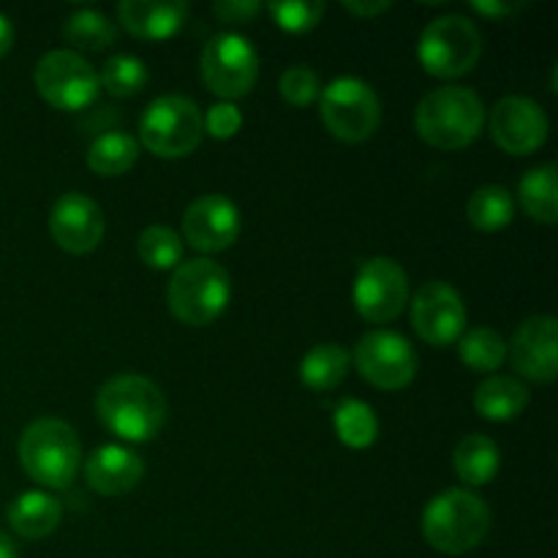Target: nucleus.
I'll return each instance as SVG.
<instances>
[{"label":"nucleus","instance_id":"obj_1","mask_svg":"<svg viewBox=\"0 0 558 558\" xmlns=\"http://www.w3.org/2000/svg\"><path fill=\"white\" fill-rule=\"evenodd\" d=\"M167 398L156 381L140 374H118L96 392V417L123 441H150L167 423Z\"/></svg>","mask_w":558,"mask_h":558},{"label":"nucleus","instance_id":"obj_2","mask_svg":"<svg viewBox=\"0 0 558 558\" xmlns=\"http://www.w3.org/2000/svg\"><path fill=\"white\" fill-rule=\"evenodd\" d=\"M420 140L436 150H461L480 136L485 125V104L472 87H436L414 112Z\"/></svg>","mask_w":558,"mask_h":558},{"label":"nucleus","instance_id":"obj_3","mask_svg":"<svg viewBox=\"0 0 558 558\" xmlns=\"http://www.w3.org/2000/svg\"><path fill=\"white\" fill-rule=\"evenodd\" d=\"M490 532V510L477 494L463 488L441 490L423 512V537L439 554L463 556L483 545Z\"/></svg>","mask_w":558,"mask_h":558},{"label":"nucleus","instance_id":"obj_4","mask_svg":"<svg viewBox=\"0 0 558 558\" xmlns=\"http://www.w3.org/2000/svg\"><path fill=\"white\" fill-rule=\"evenodd\" d=\"M16 452H20V463L27 477L44 488H69L80 472V436L58 417H41L27 425L22 430Z\"/></svg>","mask_w":558,"mask_h":558},{"label":"nucleus","instance_id":"obj_5","mask_svg":"<svg viewBox=\"0 0 558 558\" xmlns=\"http://www.w3.org/2000/svg\"><path fill=\"white\" fill-rule=\"evenodd\" d=\"M232 298L229 272L218 262L189 259L180 262L167 287V303L174 319L189 327H205L223 314Z\"/></svg>","mask_w":558,"mask_h":558},{"label":"nucleus","instance_id":"obj_6","mask_svg":"<svg viewBox=\"0 0 558 558\" xmlns=\"http://www.w3.org/2000/svg\"><path fill=\"white\" fill-rule=\"evenodd\" d=\"M205 118L185 96H161L140 118V142L158 158H183L199 147Z\"/></svg>","mask_w":558,"mask_h":558},{"label":"nucleus","instance_id":"obj_7","mask_svg":"<svg viewBox=\"0 0 558 558\" xmlns=\"http://www.w3.org/2000/svg\"><path fill=\"white\" fill-rule=\"evenodd\" d=\"M417 54L428 74L439 80H456L477 65L483 54V36L469 16H436L420 36Z\"/></svg>","mask_w":558,"mask_h":558},{"label":"nucleus","instance_id":"obj_8","mask_svg":"<svg viewBox=\"0 0 558 558\" xmlns=\"http://www.w3.org/2000/svg\"><path fill=\"white\" fill-rule=\"evenodd\" d=\"M319 114L336 140L365 142L381 123V104L374 87L357 76H338L319 93Z\"/></svg>","mask_w":558,"mask_h":558},{"label":"nucleus","instance_id":"obj_9","mask_svg":"<svg viewBox=\"0 0 558 558\" xmlns=\"http://www.w3.org/2000/svg\"><path fill=\"white\" fill-rule=\"evenodd\" d=\"M36 90L49 107L63 112H80L98 98L101 82L98 71L74 49H52L44 54L33 71Z\"/></svg>","mask_w":558,"mask_h":558},{"label":"nucleus","instance_id":"obj_10","mask_svg":"<svg viewBox=\"0 0 558 558\" xmlns=\"http://www.w3.org/2000/svg\"><path fill=\"white\" fill-rule=\"evenodd\" d=\"M202 80L218 98L245 96L259 80V54L240 33H218L202 49Z\"/></svg>","mask_w":558,"mask_h":558},{"label":"nucleus","instance_id":"obj_11","mask_svg":"<svg viewBox=\"0 0 558 558\" xmlns=\"http://www.w3.org/2000/svg\"><path fill=\"white\" fill-rule=\"evenodd\" d=\"M354 365L360 376L379 390H403L417 376V352L403 336L392 330H371L354 347Z\"/></svg>","mask_w":558,"mask_h":558},{"label":"nucleus","instance_id":"obj_12","mask_svg":"<svg viewBox=\"0 0 558 558\" xmlns=\"http://www.w3.org/2000/svg\"><path fill=\"white\" fill-rule=\"evenodd\" d=\"M409 300L407 270L390 256L363 262L354 278V308L365 322L385 325L403 314Z\"/></svg>","mask_w":558,"mask_h":558},{"label":"nucleus","instance_id":"obj_13","mask_svg":"<svg viewBox=\"0 0 558 558\" xmlns=\"http://www.w3.org/2000/svg\"><path fill=\"white\" fill-rule=\"evenodd\" d=\"M412 325L430 347H450L466 332V305L445 281H430L414 294Z\"/></svg>","mask_w":558,"mask_h":558},{"label":"nucleus","instance_id":"obj_14","mask_svg":"<svg viewBox=\"0 0 558 558\" xmlns=\"http://www.w3.org/2000/svg\"><path fill=\"white\" fill-rule=\"evenodd\" d=\"M548 114L526 96H505L490 112V136L510 156H532L548 140Z\"/></svg>","mask_w":558,"mask_h":558},{"label":"nucleus","instance_id":"obj_15","mask_svg":"<svg viewBox=\"0 0 558 558\" xmlns=\"http://www.w3.org/2000/svg\"><path fill=\"white\" fill-rule=\"evenodd\" d=\"M240 234V210L223 194H205L183 213V243L202 254H218L234 245Z\"/></svg>","mask_w":558,"mask_h":558},{"label":"nucleus","instance_id":"obj_16","mask_svg":"<svg viewBox=\"0 0 558 558\" xmlns=\"http://www.w3.org/2000/svg\"><path fill=\"white\" fill-rule=\"evenodd\" d=\"M510 363L523 379L548 385L558 374V322L554 316H532L512 336Z\"/></svg>","mask_w":558,"mask_h":558},{"label":"nucleus","instance_id":"obj_17","mask_svg":"<svg viewBox=\"0 0 558 558\" xmlns=\"http://www.w3.org/2000/svg\"><path fill=\"white\" fill-rule=\"evenodd\" d=\"M52 240L69 254H90L104 240V213L90 196L69 191L49 213Z\"/></svg>","mask_w":558,"mask_h":558},{"label":"nucleus","instance_id":"obj_18","mask_svg":"<svg viewBox=\"0 0 558 558\" xmlns=\"http://www.w3.org/2000/svg\"><path fill=\"white\" fill-rule=\"evenodd\" d=\"M145 461L131 447L104 445L85 461V480L98 496H123L140 485Z\"/></svg>","mask_w":558,"mask_h":558},{"label":"nucleus","instance_id":"obj_19","mask_svg":"<svg viewBox=\"0 0 558 558\" xmlns=\"http://www.w3.org/2000/svg\"><path fill=\"white\" fill-rule=\"evenodd\" d=\"M189 16V5L183 0H167V3H153V0H123L118 5V20L131 36L145 38V41H163L172 38L183 27Z\"/></svg>","mask_w":558,"mask_h":558},{"label":"nucleus","instance_id":"obj_20","mask_svg":"<svg viewBox=\"0 0 558 558\" xmlns=\"http://www.w3.org/2000/svg\"><path fill=\"white\" fill-rule=\"evenodd\" d=\"M60 518H63V507L44 490H27V494L16 496L9 507L11 529L25 539H41L52 534Z\"/></svg>","mask_w":558,"mask_h":558},{"label":"nucleus","instance_id":"obj_21","mask_svg":"<svg viewBox=\"0 0 558 558\" xmlns=\"http://www.w3.org/2000/svg\"><path fill=\"white\" fill-rule=\"evenodd\" d=\"M529 387L515 376H488L474 392V409L480 417L507 423L529 407Z\"/></svg>","mask_w":558,"mask_h":558},{"label":"nucleus","instance_id":"obj_22","mask_svg":"<svg viewBox=\"0 0 558 558\" xmlns=\"http://www.w3.org/2000/svg\"><path fill=\"white\" fill-rule=\"evenodd\" d=\"M499 447L490 436L485 434H472V436H463L458 441L456 452H452V466H456V474L461 477V483L472 485H488L490 480L499 474Z\"/></svg>","mask_w":558,"mask_h":558},{"label":"nucleus","instance_id":"obj_23","mask_svg":"<svg viewBox=\"0 0 558 558\" xmlns=\"http://www.w3.org/2000/svg\"><path fill=\"white\" fill-rule=\"evenodd\" d=\"M521 207L529 218L539 223H556L558 218V169L556 163H543L532 172L523 174L521 189H518Z\"/></svg>","mask_w":558,"mask_h":558},{"label":"nucleus","instance_id":"obj_24","mask_svg":"<svg viewBox=\"0 0 558 558\" xmlns=\"http://www.w3.org/2000/svg\"><path fill=\"white\" fill-rule=\"evenodd\" d=\"M349 365H352V357L347 349L338 343H319L300 363V379L311 390L327 392L347 379Z\"/></svg>","mask_w":558,"mask_h":558},{"label":"nucleus","instance_id":"obj_25","mask_svg":"<svg viewBox=\"0 0 558 558\" xmlns=\"http://www.w3.org/2000/svg\"><path fill=\"white\" fill-rule=\"evenodd\" d=\"M140 158V142L123 131H109L93 140L87 150V167L101 178H118L125 174Z\"/></svg>","mask_w":558,"mask_h":558},{"label":"nucleus","instance_id":"obj_26","mask_svg":"<svg viewBox=\"0 0 558 558\" xmlns=\"http://www.w3.org/2000/svg\"><path fill=\"white\" fill-rule=\"evenodd\" d=\"M515 216V199L505 185H483L469 196L466 218L480 232H499Z\"/></svg>","mask_w":558,"mask_h":558},{"label":"nucleus","instance_id":"obj_27","mask_svg":"<svg viewBox=\"0 0 558 558\" xmlns=\"http://www.w3.org/2000/svg\"><path fill=\"white\" fill-rule=\"evenodd\" d=\"M332 423H336L338 439L352 450H365L379 436V420H376L374 409L357 398H347V401L338 403Z\"/></svg>","mask_w":558,"mask_h":558},{"label":"nucleus","instance_id":"obj_28","mask_svg":"<svg viewBox=\"0 0 558 558\" xmlns=\"http://www.w3.org/2000/svg\"><path fill=\"white\" fill-rule=\"evenodd\" d=\"M65 41L74 44L76 49L85 52H101V49L112 47L118 38V27L109 20L104 11L96 9H80L65 20Z\"/></svg>","mask_w":558,"mask_h":558},{"label":"nucleus","instance_id":"obj_29","mask_svg":"<svg viewBox=\"0 0 558 558\" xmlns=\"http://www.w3.org/2000/svg\"><path fill=\"white\" fill-rule=\"evenodd\" d=\"M461 360L466 368L480 371V374H494L505 365L507 360V343L490 327H472L461 336Z\"/></svg>","mask_w":558,"mask_h":558},{"label":"nucleus","instance_id":"obj_30","mask_svg":"<svg viewBox=\"0 0 558 558\" xmlns=\"http://www.w3.org/2000/svg\"><path fill=\"white\" fill-rule=\"evenodd\" d=\"M183 238L169 227H147L136 240L140 259L153 270H174L183 262Z\"/></svg>","mask_w":558,"mask_h":558},{"label":"nucleus","instance_id":"obj_31","mask_svg":"<svg viewBox=\"0 0 558 558\" xmlns=\"http://www.w3.org/2000/svg\"><path fill=\"white\" fill-rule=\"evenodd\" d=\"M147 65L142 63L134 54H114L104 63L98 82L104 85V90L114 98H129L136 96L142 87L147 85Z\"/></svg>","mask_w":558,"mask_h":558},{"label":"nucleus","instance_id":"obj_32","mask_svg":"<svg viewBox=\"0 0 558 558\" xmlns=\"http://www.w3.org/2000/svg\"><path fill=\"white\" fill-rule=\"evenodd\" d=\"M265 9L270 11L272 22L287 33L314 31L325 14V3H319V0H314V3H303V0L300 3H267Z\"/></svg>","mask_w":558,"mask_h":558},{"label":"nucleus","instance_id":"obj_33","mask_svg":"<svg viewBox=\"0 0 558 558\" xmlns=\"http://www.w3.org/2000/svg\"><path fill=\"white\" fill-rule=\"evenodd\" d=\"M322 82L311 65H289L281 76V96L292 107H308L319 98Z\"/></svg>","mask_w":558,"mask_h":558},{"label":"nucleus","instance_id":"obj_34","mask_svg":"<svg viewBox=\"0 0 558 558\" xmlns=\"http://www.w3.org/2000/svg\"><path fill=\"white\" fill-rule=\"evenodd\" d=\"M240 129H243V114L232 101H221L210 107L205 118V131L213 140H232Z\"/></svg>","mask_w":558,"mask_h":558},{"label":"nucleus","instance_id":"obj_35","mask_svg":"<svg viewBox=\"0 0 558 558\" xmlns=\"http://www.w3.org/2000/svg\"><path fill=\"white\" fill-rule=\"evenodd\" d=\"M216 16L227 25H243V22L254 20L262 11V5L256 0H221V3L213 5Z\"/></svg>","mask_w":558,"mask_h":558},{"label":"nucleus","instance_id":"obj_36","mask_svg":"<svg viewBox=\"0 0 558 558\" xmlns=\"http://www.w3.org/2000/svg\"><path fill=\"white\" fill-rule=\"evenodd\" d=\"M469 5H472V9L477 11V14L494 16V20H501V16L515 14V11L521 9L523 3H501V0H474V3H469Z\"/></svg>","mask_w":558,"mask_h":558},{"label":"nucleus","instance_id":"obj_37","mask_svg":"<svg viewBox=\"0 0 558 558\" xmlns=\"http://www.w3.org/2000/svg\"><path fill=\"white\" fill-rule=\"evenodd\" d=\"M347 5V11H352L354 16H363V20H374V16L385 14V11L392 9V3H385V0H379V3H343Z\"/></svg>","mask_w":558,"mask_h":558},{"label":"nucleus","instance_id":"obj_38","mask_svg":"<svg viewBox=\"0 0 558 558\" xmlns=\"http://www.w3.org/2000/svg\"><path fill=\"white\" fill-rule=\"evenodd\" d=\"M11 44H14V27H11L9 16L0 14V58H3V54L9 52Z\"/></svg>","mask_w":558,"mask_h":558},{"label":"nucleus","instance_id":"obj_39","mask_svg":"<svg viewBox=\"0 0 558 558\" xmlns=\"http://www.w3.org/2000/svg\"><path fill=\"white\" fill-rule=\"evenodd\" d=\"M0 558H16V548L9 534L0 532Z\"/></svg>","mask_w":558,"mask_h":558}]
</instances>
